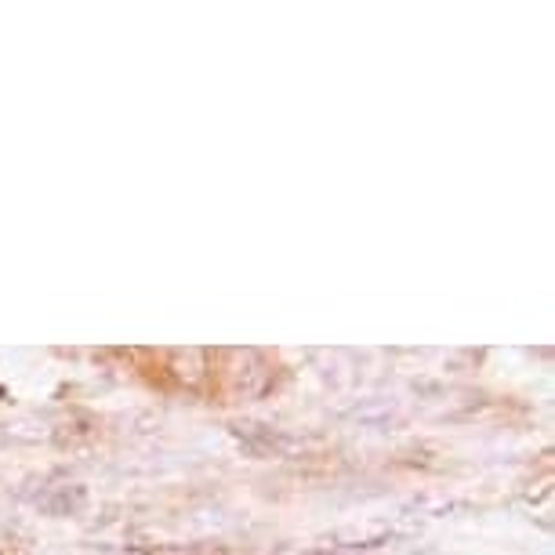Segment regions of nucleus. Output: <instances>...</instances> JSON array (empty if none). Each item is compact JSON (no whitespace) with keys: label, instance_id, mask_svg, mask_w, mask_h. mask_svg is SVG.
I'll return each mask as SVG.
<instances>
[{"label":"nucleus","instance_id":"f257e3e1","mask_svg":"<svg viewBox=\"0 0 555 555\" xmlns=\"http://www.w3.org/2000/svg\"><path fill=\"white\" fill-rule=\"evenodd\" d=\"M83 501H88V490L83 487H59L55 494L44 501V508L51 516H73V512L83 508Z\"/></svg>","mask_w":555,"mask_h":555}]
</instances>
